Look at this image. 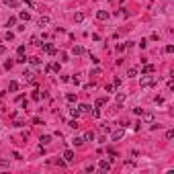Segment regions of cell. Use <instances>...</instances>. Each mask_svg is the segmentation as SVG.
<instances>
[{
	"label": "cell",
	"mask_w": 174,
	"mask_h": 174,
	"mask_svg": "<svg viewBox=\"0 0 174 174\" xmlns=\"http://www.w3.org/2000/svg\"><path fill=\"white\" fill-rule=\"evenodd\" d=\"M98 168H100L103 172H109V170H111V162H107V160H100V162H98Z\"/></svg>",
	"instance_id": "3957f363"
},
{
	"label": "cell",
	"mask_w": 174,
	"mask_h": 174,
	"mask_svg": "<svg viewBox=\"0 0 174 174\" xmlns=\"http://www.w3.org/2000/svg\"><path fill=\"white\" fill-rule=\"evenodd\" d=\"M123 103H125V92H117V104L121 107Z\"/></svg>",
	"instance_id": "30bf717a"
},
{
	"label": "cell",
	"mask_w": 174,
	"mask_h": 174,
	"mask_svg": "<svg viewBox=\"0 0 174 174\" xmlns=\"http://www.w3.org/2000/svg\"><path fill=\"white\" fill-rule=\"evenodd\" d=\"M115 90V84H107V92H113Z\"/></svg>",
	"instance_id": "1f68e13d"
},
{
	"label": "cell",
	"mask_w": 174,
	"mask_h": 174,
	"mask_svg": "<svg viewBox=\"0 0 174 174\" xmlns=\"http://www.w3.org/2000/svg\"><path fill=\"white\" fill-rule=\"evenodd\" d=\"M49 23H51V21H49V16H41V19H39V27H47Z\"/></svg>",
	"instance_id": "9c48e42d"
},
{
	"label": "cell",
	"mask_w": 174,
	"mask_h": 174,
	"mask_svg": "<svg viewBox=\"0 0 174 174\" xmlns=\"http://www.w3.org/2000/svg\"><path fill=\"white\" fill-rule=\"evenodd\" d=\"M21 21H29V19H31V15H29V12H27V10H23V12H21Z\"/></svg>",
	"instance_id": "ffe728a7"
},
{
	"label": "cell",
	"mask_w": 174,
	"mask_h": 174,
	"mask_svg": "<svg viewBox=\"0 0 174 174\" xmlns=\"http://www.w3.org/2000/svg\"><path fill=\"white\" fill-rule=\"evenodd\" d=\"M104 103H107V98H98V100H96V107H103Z\"/></svg>",
	"instance_id": "4dcf8cb0"
},
{
	"label": "cell",
	"mask_w": 174,
	"mask_h": 174,
	"mask_svg": "<svg viewBox=\"0 0 174 174\" xmlns=\"http://www.w3.org/2000/svg\"><path fill=\"white\" fill-rule=\"evenodd\" d=\"M96 19H98V21H107V19H109V12H107V10H98V12H96Z\"/></svg>",
	"instance_id": "5b68a950"
},
{
	"label": "cell",
	"mask_w": 174,
	"mask_h": 174,
	"mask_svg": "<svg viewBox=\"0 0 174 174\" xmlns=\"http://www.w3.org/2000/svg\"><path fill=\"white\" fill-rule=\"evenodd\" d=\"M23 78H25V80H29V82H31V80L35 78V74H33V72H27V70H25V72H23Z\"/></svg>",
	"instance_id": "5bb4252c"
},
{
	"label": "cell",
	"mask_w": 174,
	"mask_h": 174,
	"mask_svg": "<svg viewBox=\"0 0 174 174\" xmlns=\"http://www.w3.org/2000/svg\"><path fill=\"white\" fill-rule=\"evenodd\" d=\"M68 125H70L72 129H78V127H80V125H78V121H76V119H72V121H70V123H68Z\"/></svg>",
	"instance_id": "d4e9b609"
},
{
	"label": "cell",
	"mask_w": 174,
	"mask_h": 174,
	"mask_svg": "<svg viewBox=\"0 0 174 174\" xmlns=\"http://www.w3.org/2000/svg\"><path fill=\"white\" fill-rule=\"evenodd\" d=\"M49 141H51V135H43L41 137V145H47Z\"/></svg>",
	"instance_id": "2e32d148"
},
{
	"label": "cell",
	"mask_w": 174,
	"mask_h": 174,
	"mask_svg": "<svg viewBox=\"0 0 174 174\" xmlns=\"http://www.w3.org/2000/svg\"><path fill=\"white\" fill-rule=\"evenodd\" d=\"M39 45H41V49H43L47 56H56V47H53L51 43H39Z\"/></svg>",
	"instance_id": "7a4b0ae2"
},
{
	"label": "cell",
	"mask_w": 174,
	"mask_h": 174,
	"mask_svg": "<svg viewBox=\"0 0 174 174\" xmlns=\"http://www.w3.org/2000/svg\"><path fill=\"white\" fill-rule=\"evenodd\" d=\"M127 76H129V78H135V76H137V70H135V68H129V70H127Z\"/></svg>",
	"instance_id": "ac0fdd59"
},
{
	"label": "cell",
	"mask_w": 174,
	"mask_h": 174,
	"mask_svg": "<svg viewBox=\"0 0 174 174\" xmlns=\"http://www.w3.org/2000/svg\"><path fill=\"white\" fill-rule=\"evenodd\" d=\"M29 63H33V66H39L41 59H39V57H29Z\"/></svg>",
	"instance_id": "603a6c76"
},
{
	"label": "cell",
	"mask_w": 174,
	"mask_h": 174,
	"mask_svg": "<svg viewBox=\"0 0 174 174\" xmlns=\"http://www.w3.org/2000/svg\"><path fill=\"white\" fill-rule=\"evenodd\" d=\"M72 53H74V56H82V53H84V47H80V45H74V47H72Z\"/></svg>",
	"instance_id": "52a82bcc"
},
{
	"label": "cell",
	"mask_w": 174,
	"mask_h": 174,
	"mask_svg": "<svg viewBox=\"0 0 174 174\" xmlns=\"http://www.w3.org/2000/svg\"><path fill=\"white\" fill-rule=\"evenodd\" d=\"M4 51H6V47H4V45H0V56H2Z\"/></svg>",
	"instance_id": "d590c367"
},
{
	"label": "cell",
	"mask_w": 174,
	"mask_h": 174,
	"mask_svg": "<svg viewBox=\"0 0 174 174\" xmlns=\"http://www.w3.org/2000/svg\"><path fill=\"white\" fill-rule=\"evenodd\" d=\"M92 139H94V133H92V131H88V133L84 135V141H92Z\"/></svg>",
	"instance_id": "44dd1931"
},
{
	"label": "cell",
	"mask_w": 174,
	"mask_h": 174,
	"mask_svg": "<svg viewBox=\"0 0 174 174\" xmlns=\"http://www.w3.org/2000/svg\"><path fill=\"white\" fill-rule=\"evenodd\" d=\"M72 143H74L76 148H80V145L84 143V137H74V139H72Z\"/></svg>",
	"instance_id": "4fadbf2b"
},
{
	"label": "cell",
	"mask_w": 174,
	"mask_h": 174,
	"mask_svg": "<svg viewBox=\"0 0 174 174\" xmlns=\"http://www.w3.org/2000/svg\"><path fill=\"white\" fill-rule=\"evenodd\" d=\"M49 70H51V72H59V63H57V62L49 63Z\"/></svg>",
	"instance_id": "d6986e66"
},
{
	"label": "cell",
	"mask_w": 174,
	"mask_h": 174,
	"mask_svg": "<svg viewBox=\"0 0 174 174\" xmlns=\"http://www.w3.org/2000/svg\"><path fill=\"white\" fill-rule=\"evenodd\" d=\"M25 51H27L25 45H19V47H16V53H19V56H25Z\"/></svg>",
	"instance_id": "7402d4cb"
},
{
	"label": "cell",
	"mask_w": 174,
	"mask_h": 174,
	"mask_svg": "<svg viewBox=\"0 0 174 174\" xmlns=\"http://www.w3.org/2000/svg\"><path fill=\"white\" fill-rule=\"evenodd\" d=\"M12 37H15V33H12V31H8L6 35H4V39H6V41H12Z\"/></svg>",
	"instance_id": "4316f807"
},
{
	"label": "cell",
	"mask_w": 174,
	"mask_h": 174,
	"mask_svg": "<svg viewBox=\"0 0 174 174\" xmlns=\"http://www.w3.org/2000/svg\"><path fill=\"white\" fill-rule=\"evenodd\" d=\"M70 113H72V117H76V119H78V117H80V113H82V111H80V107H78V109H72Z\"/></svg>",
	"instance_id": "cb8c5ba5"
},
{
	"label": "cell",
	"mask_w": 174,
	"mask_h": 174,
	"mask_svg": "<svg viewBox=\"0 0 174 174\" xmlns=\"http://www.w3.org/2000/svg\"><path fill=\"white\" fill-rule=\"evenodd\" d=\"M8 166H10L8 160H0V168H8Z\"/></svg>",
	"instance_id": "484cf974"
},
{
	"label": "cell",
	"mask_w": 174,
	"mask_h": 174,
	"mask_svg": "<svg viewBox=\"0 0 174 174\" xmlns=\"http://www.w3.org/2000/svg\"><path fill=\"white\" fill-rule=\"evenodd\" d=\"M174 51V45H166V53H172Z\"/></svg>",
	"instance_id": "836d02e7"
},
{
	"label": "cell",
	"mask_w": 174,
	"mask_h": 174,
	"mask_svg": "<svg viewBox=\"0 0 174 174\" xmlns=\"http://www.w3.org/2000/svg\"><path fill=\"white\" fill-rule=\"evenodd\" d=\"M41 94H39V90H33V100H39Z\"/></svg>",
	"instance_id": "83f0119b"
},
{
	"label": "cell",
	"mask_w": 174,
	"mask_h": 174,
	"mask_svg": "<svg viewBox=\"0 0 174 174\" xmlns=\"http://www.w3.org/2000/svg\"><path fill=\"white\" fill-rule=\"evenodd\" d=\"M123 135H125V129H117V131H113V139H121V137H123Z\"/></svg>",
	"instance_id": "8992f818"
},
{
	"label": "cell",
	"mask_w": 174,
	"mask_h": 174,
	"mask_svg": "<svg viewBox=\"0 0 174 174\" xmlns=\"http://www.w3.org/2000/svg\"><path fill=\"white\" fill-rule=\"evenodd\" d=\"M63 158H66V162H74L76 156H74V152H72V150H66V152H63Z\"/></svg>",
	"instance_id": "277c9868"
},
{
	"label": "cell",
	"mask_w": 174,
	"mask_h": 174,
	"mask_svg": "<svg viewBox=\"0 0 174 174\" xmlns=\"http://www.w3.org/2000/svg\"><path fill=\"white\" fill-rule=\"evenodd\" d=\"M4 4H6V6H12V8H16L19 4H21V0H4Z\"/></svg>",
	"instance_id": "ba28073f"
},
{
	"label": "cell",
	"mask_w": 174,
	"mask_h": 174,
	"mask_svg": "<svg viewBox=\"0 0 174 174\" xmlns=\"http://www.w3.org/2000/svg\"><path fill=\"white\" fill-rule=\"evenodd\" d=\"M15 23H16V19H15V16H10V19H8V23H6V27H12Z\"/></svg>",
	"instance_id": "f1b7e54d"
},
{
	"label": "cell",
	"mask_w": 174,
	"mask_h": 174,
	"mask_svg": "<svg viewBox=\"0 0 174 174\" xmlns=\"http://www.w3.org/2000/svg\"><path fill=\"white\" fill-rule=\"evenodd\" d=\"M158 80L152 78V76H148V74H141V86H154Z\"/></svg>",
	"instance_id": "6da1fadb"
},
{
	"label": "cell",
	"mask_w": 174,
	"mask_h": 174,
	"mask_svg": "<svg viewBox=\"0 0 174 174\" xmlns=\"http://www.w3.org/2000/svg\"><path fill=\"white\" fill-rule=\"evenodd\" d=\"M8 90H10V92H16V90H19V82H15V80H12V82L8 84Z\"/></svg>",
	"instance_id": "7c38bea8"
},
{
	"label": "cell",
	"mask_w": 174,
	"mask_h": 174,
	"mask_svg": "<svg viewBox=\"0 0 174 174\" xmlns=\"http://www.w3.org/2000/svg\"><path fill=\"white\" fill-rule=\"evenodd\" d=\"M74 21H76V23H82V21H84V15H82V12H76V15H74Z\"/></svg>",
	"instance_id": "e0dca14e"
},
{
	"label": "cell",
	"mask_w": 174,
	"mask_h": 174,
	"mask_svg": "<svg viewBox=\"0 0 174 174\" xmlns=\"http://www.w3.org/2000/svg\"><path fill=\"white\" fill-rule=\"evenodd\" d=\"M141 117H143V121H148V123L154 121V115H152V113H141Z\"/></svg>",
	"instance_id": "9a60e30c"
},
{
	"label": "cell",
	"mask_w": 174,
	"mask_h": 174,
	"mask_svg": "<svg viewBox=\"0 0 174 174\" xmlns=\"http://www.w3.org/2000/svg\"><path fill=\"white\" fill-rule=\"evenodd\" d=\"M152 72H154V66H152V63H148V66L141 68V74H152Z\"/></svg>",
	"instance_id": "8fae6325"
},
{
	"label": "cell",
	"mask_w": 174,
	"mask_h": 174,
	"mask_svg": "<svg viewBox=\"0 0 174 174\" xmlns=\"http://www.w3.org/2000/svg\"><path fill=\"white\" fill-rule=\"evenodd\" d=\"M66 98H68L70 103H74V100H76V94H68V96H66Z\"/></svg>",
	"instance_id": "d6a6232c"
},
{
	"label": "cell",
	"mask_w": 174,
	"mask_h": 174,
	"mask_svg": "<svg viewBox=\"0 0 174 174\" xmlns=\"http://www.w3.org/2000/svg\"><path fill=\"white\" fill-rule=\"evenodd\" d=\"M23 2H25V4H27V6H31V8L35 6V4H33V0H23Z\"/></svg>",
	"instance_id": "e575fe53"
},
{
	"label": "cell",
	"mask_w": 174,
	"mask_h": 174,
	"mask_svg": "<svg viewBox=\"0 0 174 174\" xmlns=\"http://www.w3.org/2000/svg\"><path fill=\"white\" fill-rule=\"evenodd\" d=\"M174 137V129H170V131H166V139H172Z\"/></svg>",
	"instance_id": "f546056e"
}]
</instances>
